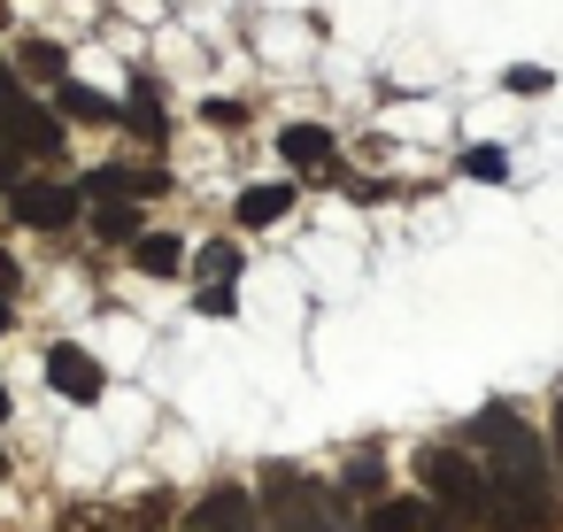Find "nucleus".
Here are the masks:
<instances>
[{
  "instance_id": "obj_1",
  "label": "nucleus",
  "mask_w": 563,
  "mask_h": 532,
  "mask_svg": "<svg viewBox=\"0 0 563 532\" xmlns=\"http://www.w3.org/2000/svg\"><path fill=\"white\" fill-rule=\"evenodd\" d=\"M471 440L486 447V494H494V524L501 532H548L555 524V463L548 447L509 417V409H486L471 424Z\"/></svg>"
},
{
  "instance_id": "obj_2",
  "label": "nucleus",
  "mask_w": 563,
  "mask_h": 532,
  "mask_svg": "<svg viewBox=\"0 0 563 532\" xmlns=\"http://www.w3.org/2000/svg\"><path fill=\"white\" fill-rule=\"evenodd\" d=\"M417 478H424V494L448 509V524H455V532H486V524H494L486 470H478L463 447H424V455H417Z\"/></svg>"
},
{
  "instance_id": "obj_3",
  "label": "nucleus",
  "mask_w": 563,
  "mask_h": 532,
  "mask_svg": "<svg viewBox=\"0 0 563 532\" xmlns=\"http://www.w3.org/2000/svg\"><path fill=\"white\" fill-rule=\"evenodd\" d=\"M263 517L271 532H340V509L317 478H301L294 463H271L263 470Z\"/></svg>"
},
{
  "instance_id": "obj_4",
  "label": "nucleus",
  "mask_w": 563,
  "mask_h": 532,
  "mask_svg": "<svg viewBox=\"0 0 563 532\" xmlns=\"http://www.w3.org/2000/svg\"><path fill=\"white\" fill-rule=\"evenodd\" d=\"M78 186H55V178H24L16 193H9V217L24 224V232H63V224H78Z\"/></svg>"
},
{
  "instance_id": "obj_5",
  "label": "nucleus",
  "mask_w": 563,
  "mask_h": 532,
  "mask_svg": "<svg viewBox=\"0 0 563 532\" xmlns=\"http://www.w3.org/2000/svg\"><path fill=\"white\" fill-rule=\"evenodd\" d=\"M0 147H16V155H40V163H47V155H63V117L40 109V101L24 93L9 117H0Z\"/></svg>"
},
{
  "instance_id": "obj_6",
  "label": "nucleus",
  "mask_w": 563,
  "mask_h": 532,
  "mask_svg": "<svg viewBox=\"0 0 563 532\" xmlns=\"http://www.w3.org/2000/svg\"><path fill=\"white\" fill-rule=\"evenodd\" d=\"M47 386H55L63 401H101V363L63 340V347H47Z\"/></svg>"
},
{
  "instance_id": "obj_7",
  "label": "nucleus",
  "mask_w": 563,
  "mask_h": 532,
  "mask_svg": "<svg viewBox=\"0 0 563 532\" xmlns=\"http://www.w3.org/2000/svg\"><path fill=\"white\" fill-rule=\"evenodd\" d=\"M278 163H294V170H309V178H332L340 147H332L324 124H286V132H278Z\"/></svg>"
},
{
  "instance_id": "obj_8",
  "label": "nucleus",
  "mask_w": 563,
  "mask_h": 532,
  "mask_svg": "<svg viewBox=\"0 0 563 532\" xmlns=\"http://www.w3.org/2000/svg\"><path fill=\"white\" fill-rule=\"evenodd\" d=\"M201 532H255V494L247 486H209L201 494Z\"/></svg>"
},
{
  "instance_id": "obj_9",
  "label": "nucleus",
  "mask_w": 563,
  "mask_h": 532,
  "mask_svg": "<svg viewBox=\"0 0 563 532\" xmlns=\"http://www.w3.org/2000/svg\"><path fill=\"white\" fill-rule=\"evenodd\" d=\"M55 117H63V124H109L117 109H109V93H93L86 78H63V86H55Z\"/></svg>"
},
{
  "instance_id": "obj_10",
  "label": "nucleus",
  "mask_w": 563,
  "mask_h": 532,
  "mask_svg": "<svg viewBox=\"0 0 563 532\" xmlns=\"http://www.w3.org/2000/svg\"><path fill=\"white\" fill-rule=\"evenodd\" d=\"M294 209V186H247L240 201H232V217H240V232H263V224H278Z\"/></svg>"
},
{
  "instance_id": "obj_11",
  "label": "nucleus",
  "mask_w": 563,
  "mask_h": 532,
  "mask_svg": "<svg viewBox=\"0 0 563 532\" xmlns=\"http://www.w3.org/2000/svg\"><path fill=\"white\" fill-rule=\"evenodd\" d=\"M371 532H455V524H440L432 501H409V494H401V501H378V509H371Z\"/></svg>"
},
{
  "instance_id": "obj_12",
  "label": "nucleus",
  "mask_w": 563,
  "mask_h": 532,
  "mask_svg": "<svg viewBox=\"0 0 563 532\" xmlns=\"http://www.w3.org/2000/svg\"><path fill=\"white\" fill-rule=\"evenodd\" d=\"M117 117H124V124H132V132L147 140V147H155V140L170 132V124H163V93H155V78H132V101H124Z\"/></svg>"
},
{
  "instance_id": "obj_13",
  "label": "nucleus",
  "mask_w": 563,
  "mask_h": 532,
  "mask_svg": "<svg viewBox=\"0 0 563 532\" xmlns=\"http://www.w3.org/2000/svg\"><path fill=\"white\" fill-rule=\"evenodd\" d=\"M132 255H140V270H147V278L186 270V240H178V232H140V240H132Z\"/></svg>"
},
{
  "instance_id": "obj_14",
  "label": "nucleus",
  "mask_w": 563,
  "mask_h": 532,
  "mask_svg": "<svg viewBox=\"0 0 563 532\" xmlns=\"http://www.w3.org/2000/svg\"><path fill=\"white\" fill-rule=\"evenodd\" d=\"M93 232L117 240V247H132V240H140V209H132V201H101V209H93Z\"/></svg>"
},
{
  "instance_id": "obj_15",
  "label": "nucleus",
  "mask_w": 563,
  "mask_h": 532,
  "mask_svg": "<svg viewBox=\"0 0 563 532\" xmlns=\"http://www.w3.org/2000/svg\"><path fill=\"white\" fill-rule=\"evenodd\" d=\"M16 63H24L32 78H47V86H63V78H70V63H63V47H55V40H24V55H16Z\"/></svg>"
},
{
  "instance_id": "obj_16",
  "label": "nucleus",
  "mask_w": 563,
  "mask_h": 532,
  "mask_svg": "<svg viewBox=\"0 0 563 532\" xmlns=\"http://www.w3.org/2000/svg\"><path fill=\"white\" fill-rule=\"evenodd\" d=\"M463 170H471V178H486V186H501V178H509V155H501V147H471V155H463Z\"/></svg>"
},
{
  "instance_id": "obj_17",
  "label": "nucleus",
  "mask_w": 563,
  "mask_h": 532,
  "mask_svg": "<svg viewBox=\"0 0 563 532\" xmlns=\"http://www.w3.org/2000/svg\"><path fill=\"white\" fill-rule=\"evenodd\" d=\"M201 270H209L217 286H232V278H240V247H232V240H217V247H201Z\"/></svg>"
},
{
  "instance_id": "obj_18",
  "label": "nucleus",
  "mask_w": 563,
  "mask_h": 532,
  "mask_svg": "<svg viewBox=\"0 0 563 532\" xmlns=\"http://www.w3.org/2000/svg\"><path fill=\"white\" fill-rule=\"evenodd\" d=\"M548 86H555V78H548V70H532V63H525V70H509V93H548Z\"/></svg>"
},
{
  "instance_id": "obj_19",
  "label": "nucleus",
  "mask_w": 563,
  "mask_h": 532,
  "mask_svg": "<svg viewBox=\"0 0 563 532\" xmlns=\"http://www.w3.org/2000/svg\"><path fill=\"white\" fill-rule=\"evenodd\" d=\"M194 301H201V309H209V317H232V309H240V301H232V286H201V293H194Z\"/></svg>"
},
{
  "instance_id": "obj_20",
  "label": "nucleus",
  "mask_w": 563,
  "mask_h": 532,
  "mask_svg": "<svg viewBox=\"0 0 563 532\" xmlns=\"http://www.w3.org/2000/svg\"><path fill=\"white\" fill-rule=\"evenodd\" d=\"M347 486H355V494H378V463L355 455V463H347Z\"/></svg>"
},
{
  "instance_id": "obj_21",
  "label": "nucleus",
  "mask_w": 563,
  "mask_h": 532,
  "mask_svg": "<svg viewBox=\"0 0 563 532\" xmlns=\"http://www.w3.org/2000/svg\"><path fill=\"white\" fill-rule=\"evenodd\" d=\"M24 186V155L16 147H0V193H16Z\"/></svg>"
},
{
  "instance_id": "obj_22",
  "label": "nucleus",
  "mask_w": 563,
  "mask_h": 532,
  "mask_svg": "<svg viewBox=\"0 0 563 532\" xmlns=\"http://www.w3.org/2000/svg\"><path fill=\"white\" fill-rule=\"evenodd\" d=\"M16 101H24V86H16V70H9V63H0V117H9Z\"/></svg>"
},
{
  "instance_id": "obj_23",
  "label": "nucleus",
  "mask_w": 563,
  "mask_h": 532,
  "mask_svg": "<svg viewBox=\"0 0 563 532\" xmlns=\"http://www.w3.org/2000/svg\"><path fill=\"white\" fill-rule=\"evenodd\" d=\"M16 278H24V270H16V255H9V247H0V301H9V293H16Z\"/></svg>"
},
{
  "instance_id": "obj_24",
  "label": "nucleus",
  "mask_w": 563,
  "mask_h": 532,
  "mask_svg": "<svg viewBox=\"0 0 563 532\" xmlns=\"http://www.w3.org/2000/svg\"><path fill=\"white\" fill-rule=\"evenodd\" d=\"M555 486H563V401H555Z\"/></svg>"
},
{
  "instance_id": "obj_25",
  "label": "nucleus",
  "mask_w": 563,
  "mask_h": 532,
  "mask_svg": "<svg viewBox=\"0 0 563 532\" xmlns=\"http://www.w3.org/2000/svg\"><path fill=\"white\" fill-rule=\"evenodd\" d=\"M9 317H16V309H9V301H0V332H9Z\"/></svg>"
},
{
  "instance_id": "obj_26",
  "label": "nucleus",
  "mask_w": 563,
  "mask_h": 532,
  "mask_svg": "<svg viewBox=\"0 0 563 532\" xmlns=\"http://www.w3.org/2000/svg\"><path fill=\"white\" fill-rule=\"evenodd\" d=\"M0 417H9V386H0Z\"/></svg>"
}]
</instances>
